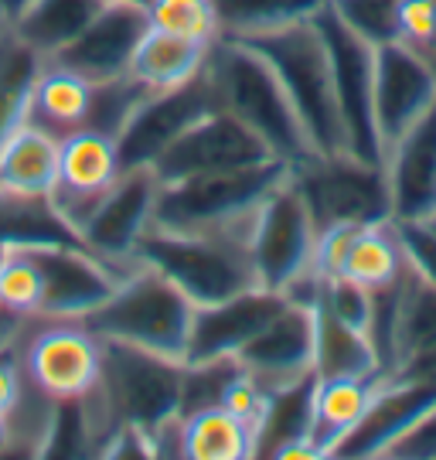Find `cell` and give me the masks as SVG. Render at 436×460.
I'll list each match as a JSON object with an SVG mask.
<instances>
[{
  "instance_id": "cell-3",
  "label": "cell",
  "mask_w": 436,
  "mask_h": 460,
  "mask_svg": "<svg viewBox=\"0 0 436 460\" xmlns=\"http://www.w3.org/2000/svg\"><path fill=\"white\" fill-rule=\"evenodd\" d=\"M133 263L157 270L194 307H209L259 287L249 246L222 232H171L150 226Z\"/></svg>"
},
{
  "instance_id": "cell-5",
  "label": "cell",
  "mask_w": 436,
  "mask_h": 460,
  "mask_svg": "<svg viewBox=\"0 0 436 460\" xmlns=\"http://www.w3.org/2000/svg\"><path fill=\"white\" fill-rule=\"evenodd\" d=\"M287 178H290V164L270 157L259 164L205 171V174L161 184L154 226L171 232H218L259 208L266 195Z\"/></svg>"
},
{
  "instance_id": "cell-21",
  "label": "cell",
  "mask_w": 436,
  "mask_h": 460,
  "mask_svg": "<svg viewBox=\"0 0 436 460\" xmlns=\"http://www.w3.org/2000/svg\"><path fill=\"white\" fill-rule=\"evenodd\" d=\"M382 171L392 222H426L436 215V106L388 147Z\"/></svg>"
},
{
  "instance_id": "cell-17",
  "label": "cell",
  "mask_w": 436,
  "mask_h": 460,
  "mask_svg": "<svg viewBox=\"0 0 436 460\" xmlns=\"http://www.w3.org/2000/svg\"><path fill=\"white\" fill-rule=\"evenodd\" d=\"M433 410L436 385H426V382H416V378L382 376L365 416L338 444L334 457H388L392 447L405 440Z\"/></svg>"
},
{
  "instance_id": "cell-32",
  "label": "cell",
  "mask_w": 436,
  "mask_h": 460,
  "mask_svg": "<svg viewBox=\"0 0 436 460\" xmlns=\"http://www.w3.org/2000/svg\"><path fill=\"white\" fill-rule=\"evenodd\" d=\"M327 0H215L222 38L243 41L317 17Z\"/></svg>"
},
{
  "instance_id": "cell-4",
  "label": "cell",
  "mask_w": 436,
  "mask_h": 460,
  "mask_svg": "<svg viewBox=\"0 0 436 460\" xmlns=\"http://www.w3.org/2000/svg\"><path fill=\"white\" fill-rule=\"evenodd\" d=\"M194 304L181 294L174 283L144 263H133L120 279L113 296L89 314L82 324L102 341H120L184 362L188 338H191Z\"/></svg>"
},
{
  "instance_id": "cell-29",
  "label": "cell",
  "mask_w": 436,
  "mask_h": 460,
  "mask_svg": "<svg viewBox=\"0 0 436 460\" xmlns=\"http://www.w3.org/2000/svg\"><path fill=\"white\" fill-rule=\"evenodd\" d=\"M184 460H245L253 457V427L226 406L181 416Z\"/></svg>"
},
{
  "instance_id": "cell-10",
  "label": "cell",
  "mask_w": 436,
  "mask_h": 460,
  "mask_svg": "<svg viewBox=\"0 0 436 460\" xmlns=\"http://www.w3.org/2000/svg\"><path fill=\"white\" fill-rule=\"evenodd\" d=\"M21 372L49 399H79L99 382V338L82 321L38 317L17 345Z\"/></svg>"
},
{
  "instance_id": "cell-39",
  "label": "cell",
  "mask_w": 436,
  "mask_h": 460,
  "mask_svg": "<svg viewBox=\"0 0 436 460\" xmlns=\"http://www.w3.org/2000/svg\"><path fill=\"white\" fill-rule=\"evenodd\" d=\"M396 232L409 266L436 287V232L426 222H396Z\"/></svg>"
},
{
  "instance_id": "cell-24",
  "label": "cell",
  "mask_w": 436,
  "mask_h": 460,
  "mask_svg": "<svg viewBox=\"0 0 436 460\" xmlns=\"http://www.w3.org/2000/svg\"><path fill=\"white\" fill-rule=\"evenodd\" d=\"M89 106H93V83L55 62H41L28 99V123L62 140L68 133L85 130Z\"/></svg>"
},
{
  "instance_id": "cell-42",
  "label": "cell",
  "mask_w": 436,
  "mask_h": 460,
  "mask_svg": "<svg viewBox=\"0 0 436 460\" xmlns=\"http://www.w3.org/2000/svg\"><path fill=\"white\" fill-rule=\"evenodd\" d=\"M28 4H31V0H0V24L11 28V24L17 21V14H21Z\"/></svg>"
},
{
  "instance_id": "cell-20",
  "label": "cell",
  "mask_w": 436,
  "mask_h": 460,
  "mask_svg": "<svg viewBox=\"0 0 436 460\" xmlns=\"http://www.w3.org/2000/svg\"><path fill=\"white\" fill-rule=\"evenodd\" d=\"M262 393L283 389L314 372V307L287 300L266 328L236 355Z\"/></svg>"
},
{
  "instance_id": "cell-12",
  "label": "cell",
  "mask_w": 436,
  "mask_h": 460,
  "mask_svg": "<svg viewBox=\"0 0 436 460\" xmlns=\"http://www.w3.org/2000/svg\"><path fill=\"white\" fill-rule=\"evenodd\" d=\"M211 110H218V99H215V89H211L205 68L191 83L164 89V93H147L113 137L120 167L123 171L150 167L181 133Z\"/></svg>"
},
{
  "instance_id": "cell-28",
  "label": "cell",
  "mask_w": 436,
  "mask_h": 460,
  "mask_svg": "<svg viewBox=\"0 0 436 460\" xmlns=\"http://www.w3.org/2000/svg\"><path fill=\"white\" fill-rule=\"evenodd\" d=\"M378 355H375L369 334L348 328L334 314L314 300V376L317 378H361L378 376Z\"/></svg>"
},
{
  "instance_id": "cell-46",
  "label": "cell",
  "mask_w": 436,
  "mask_h": 460,
  "mask_svg": "<svg viewBox=\"0 0 436 460\" xmlns=\"http://www.w3.org/2000/svg\"><path fill=\"white\" fill-rule=\"evenodd\" d=\"M0 260H4V246H0Z\"/></svg>"
},
{
  "instance_id": "cell-43",
  "label": "cell",
  "mask_w": 436,
  "mask_h": 460,
  "mask_svg": "<svg viewBox=\"0 0 436 460\" xmlns=\"http://www.w3.org/2000/svg\"><path fill=\"white\" fill-rule=\"evenodd\" d=\"M7 447V412H0V450Z\"/></svg>"
},
{
  "instance_id": "cell-13",
  "label": "cell",
  "mask_w": 436,
  "mask_h": 460,
  "mask_svg": "<svg viewBox=\"0 0 436 460\" xmlns=\"http://www.w3.org/2000/svg\"><path fill=\"white\" fill-rule=\"evenodd\" d=\"M28 252L41 273L38 317L45 321H85L113 296L120 279L127 277L106 260H99L96 252H89L85 246H72V243L31 246Z\"/></svg>"
},
{
  "instance_id": "cell-1",
  "label": "cell",
  "mask_w": 436,
  "mask_h": 460,
  "mask_svg": "<svg viewBox=\"0 0 436 460\" xmlns=\"http://www.w3.org/2000/svg\"><path fill=\"white\" fill-rule=\"evenodd\" d=\"M201 68L215 89L218 110L245 123L270 147L276 161L290 164V171L310 161H321L300 116L290 106L273 68L262 62V55H256L243 41L218 38L209 49V58Z\"/></svg>"
},
{
  "instance_id": "cell-18",
  "label": "cell",
  "mask_w": 436,
  "mask_h": 460,
  "mask_svg": "<svg viewBox=\"0 0 436 460\" xmlns=\"http://www.w3.org/2000/svg\"><path fill=\"white\" fill-rule=\"evenodd\" d=\"M120 171L123 167H120L116 140L110 133L76 130L58 140V178L49 198L76 235L99 205L102 191L120 178Z\"/></svg>"
},
{
  "instance_id": "cell-36",
  "label": "cell",
  "mask_w": 436,
  "mask_h": 460,
  "mask_svg": "<svg viewBox=\"0 0 436 460\" xmlns=\"http://www.w3.org/2000/svg\"><path fill=\"white\" fill-rule=\"evenodd\" d=\"M327 7L369 45H388L399 38V7L403 0H327Z\"/></svg>"
},
{
  "instance_id": "cell-9",
  "label": "cell",
  "mask_w": 436,
  "mask_h": 460,
  "mask_svg": "<svg viewBox=\"0 0 436 460\" xmlns=\"http://www.w3.org/2000/svg\"><path fill=\"white\" fill-rule=\"evenodd\" d=\"M290 178L307 201L317 232L331 226H372L392 218L382 167L361 164L355 157H321L290 171Z\"/></svg>"
},
{
  "instance_id": "cell-2",
  "label": "cell",
  "mask_w": 436,
  "mask_h": 460,
  "mask_svg": "<svg viewBox=\"0 0 436 460\" xmlns=\"http://www.w3.org/2000/svg\"><path fill=\"white\" fill-rule=\"evenodd\" d=\"M243 45H249L256 55H262V62L273 68V75L280 79L290 106L300 116L317 157H324V161L348 157L331 55H327L317 21L310 17V21L280 28V31L243 38Z\"/></svg>"
},
{
  "instance_id": "cell-6",
  "label": "cell",
  "mask_w": 436,
  "mask_h": 460,
  "mask_svg": "<svg viewBox=\"0 0 436 460\" xmlns=\"http://www.w3.org/2000/svg\"><path fill=\"white\" fill-rule=\"evenodd\" d=\"M99 389L110 399L123 427L150 433L164 420L178 416L184 362L164 358L154 351L99 338Z\"/></svg>"
},
{
  "instance_id": "cell-23",
  "label": "cell",
  "mask_w": 436,
  "mask_h": 460,
  "mask_svg": "<svg viewBox=\"0 0 436 460\" xmlns=\"http://www.w3.org/2000/svg\"><path fill=\"white\" fill-rule=\"evenodd\" d=\"M55 178H58V137L24 119L0 147V191L49 198Z\"/></svg>"
},
{
  "instance_id": "cell-27",
  "label": "cell",
  "mask_w": 436,
  "mask_h": 460,
  "mask_svg": "<svg viewBox=\"0 0 436 460\" xmlns=\"http://www.w3.org/2000/svg\"><path fill=\"white\" fill-rule=\"evenodd\" d=\"M209 49L211 45H198V41H188L178 34L147 28L127 75L137 85H144L147 93H164V89L191 83L205 66Z\"/></svg>"
},
{
  "instance_id": "cell-34",
  "label": "cell",
  "mask_w": 436,
  "mask_h": 460,
  "mask_svg": "<svg viewBox=\"0 0 436 460\" xmlns=\"http://www.w3.org/2000/svg\"><path fill=\"white\" fill-rule=\"evenodd\" d=\"M41 58L7 24H0V147L28 119V99Z\"/></svg>"
},
{
  "instance_id": "cell-38",
  "label": "cell",
  "mask_w": 436,
  "mask_h": 460,
  "mask_svg": "<svg viewBox=\"0 0 436 460\" xmlns=\"http://www.w3.org/2000/svg\"><path fill=\"white\" fill-rule=\"evenodd\" d=\"M396 41H403L436 68V0H403Z\"/></svg>"
},
{
  "instance_id": "cell-15",
  "label": "cell",
  "mask_w": 436,
  "mask_h": 460,
  "mask_svg": "<svg viewBox=\"0 0 436 460\" xmlns=\"http://www.w3.org/2000/svg\"><path fill=\"white\" fill-rule=\"evenodd\" d=\"M375 133L386 161L388 147L403 137L420 116L436 106V68L405 49L403 41H388L375 49Z\"/></svg>"
},
{
  "instance_id": "cell-16",
  "label": "cell",
  "mask_w": 436,
  "mask_h": 460,
  "mask_svg": "<svg viewBox=\"0 0 436 460\" xmlns=\"http://www.w3.org/2000/svg\"><path fill=\"white\" fill-rule=\"evenodd\" d=\"M147 28H150V21H147L144 7L110 0L76 41H68L58 55H51L45 62L68 68L93 85L113 83L129 72V62L140 49Z\"/></svg>"
},
{
  "instance_id": "cell-33",
  "label": "cell",
  "mask_w": 436,
  "mask_h": 460,
  "mask_svg": "<svg viewBox=\"0 0 436 460\" xmlns=\"http://www.w3.org/2000/svg\"><path fill=\"white\" fill-rule=\"evenodd\" d=\"M436 345V287L409 266L399 290V314H396V348H392V368L405 365L423 351ZM386 372V376H388Z\"/></svg>"
},
{
  "instance_id": "cell-8",
  "label": "cell",
  "mask_w": 436,
  "mask_h": 460,
  "mask_svg": "<svg viewBox=\"0 0 436 460\" xmlns=\"http://www.w3.org/2000/svg\"><path fill=\"white\" fill-rule=\"evenodd\" d=\"M324 34V45L331 55L334 93H338L341 123L348 140V157L361 164L382 167V147L375 133V45L358 38L331 7L314 17Z\"/></svg>"
},
{
  "instance_id": "cell-14",
  "label": "cell",
  "mask_w": 436,
  "mask_h": 460,
  "mask_svg": "<svg viewBox=\"0 0 436 460\" xmlns=\"http://www.w3.org/2000/svg\"><path fill=\"white\" fill-rule=\"evenodd\" d=\"M270 157H273L270 147L245 123H239L226 110H211L181 133L150 167L161 178V184H171L181 178H191V174L259 164Z\"/></svg>"
},
{
  "instance_id": "cell-7",
  "label": "cell",
  "mask_w": 436,
  "mask_h": 460,
  "mask_svg": "<svg viewBox=\"0 0 436 460\" xmlns=\"http://www.w3.org/2000/svg\"><path fill=\"white\" fill-rule=\"evenodd\" d=\"M314 246H317V226L300 188L287 178L276 184L259 205L256 229L249 243L256 283L276 294H287L297 279L314 273Z\"/></svg>"
},
{
  "instance_id": "cell-37",
  "label": "cell",
  "mask_w": 436,
  "mask_h": 460,
  "mask_svg": "<svg viewBox=\"0 0 436 460\" xmlns=\"http://www.w3.org/2000/svg\"><path fill=\"white\" fill-rule=\"evenodd\" d=\"M0 307L38 317L41 311V273L28 249H4L0 260Z\"/></svg>"
},
{
  "instance_id": "cell-26",
  "label": "cell",
  "mask_w": 436,
  "mask_h": 460,
  "mask_svg": "<svg viewBox=\"0 0 436 460\" xmlns=\"http://www.w3.org/2000/svg\"><path fill=\"white\" fill-rule=\"evenodd\" d=\"M106 4L110 0H31L17 14L11 31L45 62L58 55L68 41H76Z\"/></svg>"
},
{
  "instance_id": "cell-22",
  "label": "cell",
  "mask_w": 436,
  "mask_h": 460,
  "mask_svg": "<svg viewBox=\"0 0 436 460\" xmlns=\"http://www.w3.org/2000/svg\"><path fill=\"white\" fill-rule=\"evenodd\" d=\"M317 376L297 378L283 389L266 393V406L253 427V457H283L290 447L310 444ZM314 447V444H310Z\"/></svg>"
},
{
  "instance_id": "cell-25",
  "label": "cell",
  "mask_w": 436,
  "mask_h": 460,
  "mask_svg": "<svg viewBox=\"0 0 436 460\" xmlns=\"http://www.w3.org/2000/svg\"><path fill=\"white\" fill-rule=\"evenodd\" d=\"M378 376L361 378H317L314 393V427H310V444L321 457H334L338 444L358 427L378 389Z\"/></svg>"
},
{
  "instance_id": "cell-30",
  "label": "cell",
  "mask_w": 436,
  "mask_h": 460,
  "mask_svg": "<svg viewBox=\"0 0 436 460\" xmlns=\"http://www.w3.org/2000/svg\"><path fill=\"white\" fill-rule=\"evenodd\" d=\"M82 239L62 222L51 198L38 195H4L0 191V246L4 249H31V246H58Z\"/></svg>"
},
{
  "instance_id": "cell-19",
  "label": "cell",
  "mask_w": 436,
  "mask_h": 460,
  "mask_svg": "<svg viewBox=\"0 0 436 460\" xmlns=\"http://www.w3.org/2000/svg\"><path fill=\"white\" fill-rule=\"evenodd\" d=\"M283 304H287L283 294L266 290V287H253L245 294H236L228 300L209 304V307H194L184 365L236 358L259 331L283 311Z\"/></svg>"
},
{
  "instance_id": "cell-11",
  "label": "cell",
  "mask_w": 436,
  "mask_h": 460,
  "mask_svg": "<svg viewBox=\"0 0 436 460\" xmlns=\"http://www.w3.org/2000/svg\"><path fill=\"white\" fill-rule=\"evenodd\" d=\"M157 198H161V178L154 174V167L120 171V178L102 191L93 215L82 222V246L116 266L120 273H129L137 243L154 226Z\"/></svg>"
},
{
  "instance_id": "cell-31",
  "label": "cell",
  "mask_w": 436,
  "mask_h": 460,
  "mask_svg": "<svg viewBox=\"0 0 436 460\" xmlns=\"http://www.w3.org/2000/svg\"><path fill=\"white\" fill-rule=\"evenodd\" d=\"M405 266L409 263H405L396 222L382 218V222H372V226L358 229L341 277L355 279L365 290H382V287H388V283H396V279L403 277Z\"/></svg>"
},
{
  "instance_id": "cell-45",
  "label": "cell",
  "mask_w": 436,
  "mask_h": 460,
  "mask_svg": "<svg viewBox=\"0 0 436 460\" xmlns=\"http://www.w3.org/2000/svg\"><path fill=\"white\" fill-rule=\"evenodd\" d=\"M426 226H430V229L436 232V215H430V218H426Z\"/></svg>"
},
{
  "instance_id": "cell-35",
  "label": "cell",
  "mask_w": 436,
  "mask_h": 460,
  "mask_svg": "<svg viewBox=\"0 0 436 460\" xmlns=\"http://www.w3.org/2000/svg\"><path fill=\"white\" fill-rule=\"evenodd\" d=\"M147 21L157 31L178 34L198 45H215L222 38L215 0H154L147 7Z\"/></svg>"
},
{
  "instance_id": "cell-44",
  "label": "cell",
  "mask_w": 436,
  "mask_h": 460,
  "mask_svg": "<svg viewBox=\"0 0 436 460\" xmlns=\"http://www.w3.org/2000/svg\"><path fill=\"white\" fill-rule=\"evenodd\" d=\"M116 4H133V7H150V4H154V0H116Z\"/></svg>"
},
{
  "instance_id": "cell-40",
  "label": "cell",
  "mask_w": 436,
  "mask_h": 460,
  "mask_svg": "<svg viewBox=\"0 0 436 460\" xmlns=\"http://www.w3.org/2000/svg\"><path fill=\"white\" fill-rule=\"evenodd\" d=\"M388 457H436V410L405 440L392 447Z\"/></svg>"
},
{
  "instance_id": "cell-41",
  "label": "cell",
  "mask_w": 436,
  "mask_h": 460,
  "mask_svg": "<svg viewBox=\"0 0 436 460\" xmlns=\"http://www.w3.org/2000/svg\"><path fill=\"white\" fill-rule=\"evenodd\" d=\"M24 389V372L17 362V351H0V412H11Z\"/></svg>"
}]
</instances>
